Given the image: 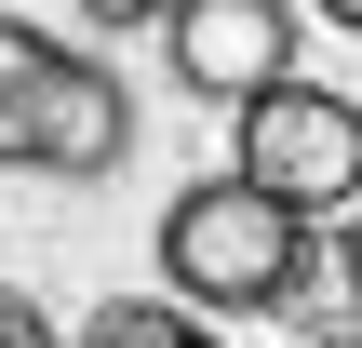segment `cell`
<instances>
[{
	"label": "cell",
	"mask_w": 362,
	"mask_h": 348,
	"mask_svg": "<svg viewBox=\"0 0 362 348\" xmlns=\"http://www.w3.org/2000/svg\"><path fill=\"white\" fill-rule=\"evenodd\" d=\"M309 268H322L309 215H282V201L242 188V174H202V188H175V215H161V282H175L188 308H215V322L296 308Z\"/></svg>",
	"instance_id": "obj_1"
},
{
	"label": "cell",
	"mask_w": 362,
	"mask_h": 348,
	"mask_svg": "<svg viewBox=\"0 0 362 348\" xmlns=\"http://www.w3.org/2000/svg\"><path fill=\"white\" fill-rule=\"evenodd\" d=\"M228 134H242V188H269L282 215H349L362 201V107L336 80H269L255 107H228Z\"/></svg>",
	"instance_id": "obj_2"
},
{
	"label": "cell",
	"mask_w": 362,
	"mask_h": 348,
	"mask_svg": "<svg viewBox=\"0 0 362 348\" xmlns=\"http://www.w3.org/2000/svg\"><path fill=\"white\" fill-rule=\"evenodd\" d=\"M121 148H134V94H121V67H94V54H67L13 121H0V161H27V174H121Z\"/></svg>",
	"instance_id": "obj_3"
},
{
	"label": "cell",
	"mask_w": 362,
	"mask_h": 348,
	"mask_svg": "<svg viewBox=\"0 0 362 348\" xmlns=\"http://www.w3.org/2000/svg\"><path fill=\"white\" fill-rule=\"evenodd\" d=\"M161 54L202 107H255L269 80H296V0H175Z\"/></svg>",
	"instance_id": "obj_4"
},
{
	"label": "cell",
	"mask_w": 362,
	"mask_h": 348,
	"mask_svg": "<svg viewBox=\"0 0 362 348\" xmlns=\"http://www.w3.org/2000/svg\"><path fill=\"white\" fill-rule=\"evenodd\" d=\"M54 67H67V40H40L27 13H0V121H13V107H27V94L54 80Z\"/></svg>",
	"instance_id": "obj_5"
},
{
	"label": "cell",
	"mask_w": 362,
	"mask_h": 348,
	"mask_svg": "<svg viewBox=\"0 0 362 348\" xmlns=\"http://www.w3.org/2000/svg\"><path fill=\"white\" fill-rule=\"evenodd\" d=\"M175 322H188V308H161V295H107V308L81 322V348H161Z\"/></svg>",
	"instance_id": "obj_6"
},
{
	"label": "cell",
	"mask_w": 362,
	"mask_h": 348,
	"mask_svg": "<svg viewBox=\"0 0 362 348\" xmlns=\"http://www.w3.org/2000/svg\"><path fill=\"white\" fill-rule=\"evenodd\" d=\"M0 348H54V322H40V308H27L13 282H0Z\"/></svg>",
	"instance_id": "obj_7"
},
{
	"label": "cell",
	"mask_w": 362,
	"mask_h": 348,
	"mask_svg": "<svg viewBox=\"0 0 362 348\" xmlns=\"http://www.w3.org/2000/svg\"><path fill=\"white\" fill-rule=\"evenodd\" d=\"M81 13H94V27H161L175 0H81Z\"/></svg>",
	"instance_id": "obj_8"
},
{
	"label": "cell",
	"mask_w": 362,
	"mask_h": 348,
	"mask_svg": "<svg viewBox=\"0 0 362 348\" xmlns=\"http://www.w3.org/2000/svg\"><path fill=\"white\" fill-rule=\"evenodd\" d=\"M336 282L362 295V201H349V241H336Z\"/></svg>",
	"instance_id": "obj_9"
},
{
	"label": "cell",
	"mask_w": 362,
	"mask_h": 348,
	"mask_svg": "<svg viewBox=\"0 0 362 348\" xmlns=\"http://www.w3.org/2000/svg\"><path fill=\"white\" fill-rule=\"evenodd\" d=\"M161 348H215V335H202V322H175V335H161Z\"/></svg>",
	"instance_id": "obj_10"
},
{
	"label": "cell",
	"mask_w": 362,
	"mask_h": 348,
	"mask_svg": "<svg viewBox=\"0 0 362 348\" xmlns=\"http://www.w3.org/2000/svg\"><path fill=\"white\" fill-rule=\"evenodd\" d=\"M322 13H336V27H362V0H322Z\"/></svg>",
	"instance_id": "obj_11"
},
{
	"label": "cell",
	"mask_w": 362,
	"mask_h": 348,
	"mask_svg": "<svg viewBox=\"0 0 362 348\" xmlns=\"http://www.w3.org/2000/svg\"><path fill=\"white\" fill-rule=\"evenodd\" d=\"M296 348H322V335H296Z\"/></svg>",
	"instance_id": "obj_12"
}]
</instances>
